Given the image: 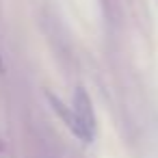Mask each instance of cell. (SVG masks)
<instances>
[{"instance_id":"6da1fadb","label":"cell","mask_w":158,"mask_h":158,"mask_svg":"<svg viewBox=\"0 0 158 158\" xmlns=\"http://www.w3.org/2000/svg\"><path fill=\"white\" fill-rule=\"evenodd\" d=\"M69 128L85 141L89 143L93 139V130H95V115H93V106H91V98L87 95V91L80 87L76 89L74 95V119L69 123Z\"/></svg>"}]
</instances>
